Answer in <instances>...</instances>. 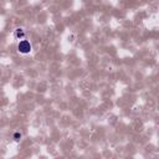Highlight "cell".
I'll use <instances>...</instances> for the list:
<instances>
[{"label": "cell", "instance_id": "6da1fadb", "mask_svg": "<svg viewBox=\"0 0 159 159\" xmlns=\"http://www.w3.org/2000/svg\"><path fill=\"white\" fill-rule=\"evenodd\" d=\"M18 50L21 53H29L31 51V44L27 40H21L18 45Z\"/></svg>", "mask_w": 159, "mask_h": 159}, {"label": "cell", "instance_id": "7a4b0ae2", "mask_svg": "<svg viewBox=\"0 0 159 159\" xmlns=\"http://www.w3.org/2000/svg\"><path fill=\"white\" fill-rule=\"evenodd\" d=\"M15 37H16V39H21L23 40V37H24V35H25V32L23 31V29H16V30H15Z\"/></svg>", "mask_w": 159, "mask_h": 159}]
</instances>
